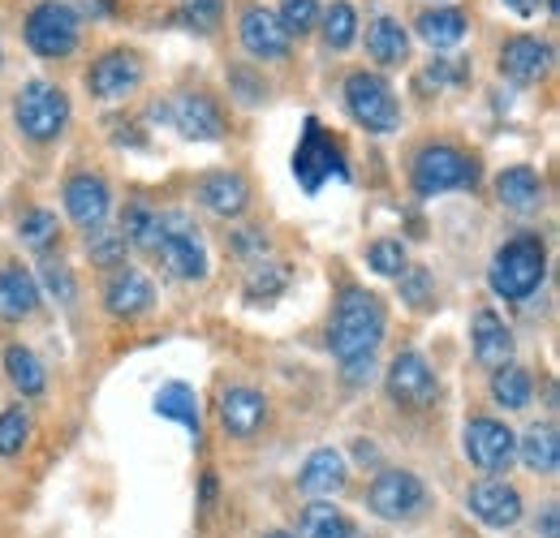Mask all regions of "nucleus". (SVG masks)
Returning a JSON list of instances; mask_svg holds the SVG:
<instances>
[{
  "label": "nucleus",
  "mask_w": 560,
  "mask_h": 538,
  "mask_svg": "<svg viewBox=\"0 0 560 538\" xmlns=\"http://www.w3.org/2000/svg\"><path fill=\"white\" fill-rule=\"evenodd\" d=\"M366 508L380 522H410L427 508V487L419 473L410 470H384L366 487Z\"/></svg>",
  "instance_id": "obj_9"
},
{
  "label": "nucleus",
  "mask_w": 560,
  "mask_h": 538,
  "mask_svg": "<svg viewBox=\"0 0 560 538\" xmlns=\"http://www.w3.org/2000/svg\"><path fill=\"white\" fill-rule=\"evenodd\" d=\"M35 306H39L35 276L22 268H0V319H4V324L26 319Z\"/></svg>",
  "instance_id": "obj_23"
},
{
  "label": "nucleus",
  "mask_w": 560,
  "mask_h": 538,
  "mask_svg": "<svg viewBox=\"0 0 560 538\" xmlns=\"http://www.w3.org/2000/svg\"><path fill=\"white\" fill-rule=\"evenodd\" d=\"M242 44L259 61H280L289 52V31L280 26L277 13H268V9L255 4V9L242 13Z\"/></svg>",
  "instance_id": "obj_18"
},
{
  "label": "nucleus",
  "mask_w": 560,
  "mask_h": 538,
  "mask_svg": "<svg viewBox=\"0 0 560 538\" xmlns=\"http://www.w3.org/2000/svg\"><path fill=\"white\" fill-rule=\"evenodd\" d=\"M39 276H44V284H48V293L61 302V306H73V293H78V284H73V276H70V268L66 264H44L39 268Z\"/></svg>",
  "instance_id": "obj_42"
},
{
  "label": "nucleus",
  "mask_w": 560,
  "mask_h": 538,
  "mask_svg": "<svg viewBox=\"0 0 560 538\" xmlns=\"http://www.w3.org/2000/svg\"><path fill=\"white\" fill-rule=\"evenodd\" d=\"M548 9H552V13H557V9H560V0H548Z\"/></svg>",
  "instance_id": "obj_48"
},
{
  "label": "nucleus",
  "mask_w": 560,
  "mask_h": 538,
  "mask_svg": "<svg viewBox=\"0 0 560 538\" xmlns=\"http://www.w3.org/2000/svg\"><path fill=\"white\" fill-rule=\"evenodd\" d=\"M495 199L504 202V207H513V211H535L544 202V182H539L535 168L513 164V168H504L495 177Z\"/></svg>",
  "instance_id": "obj_24"
},
{
  "label": "nucleus",
  "mask_w": 560,
  "mask_h": 538,
  "mask_svg": "<svg viewBox=\"0 0 560 538\" xmlns=\"http://www.w3.org/2000/svg\"><path fill=\"white\" fill-rule=\"evenodd\" d=\"M121 237H126V242H135L139 250H155V242H160V211H155L151 202L135 199L130 207H126Z\"/></svg>",
  "instance_id": "obj_32"
},
{
  "label": "nucleus",
  "mask_w": 560,
  "mask_h": 538,
  "mask_svg": "<svg viewBox=\"0 0 560 538\" xmlns=\"http://www.w3.org/2000/svg\"><path fill=\"white\" fill-rule=\"evenodd\" d=\"M168 113H173V126L186 138H195V142H215L224 134V117H220L215 100L203 95V91H182L168 104Z\"/></svg>",
  "instance_id": "obj_14"
},
{
  "label": "nucleus",
  "mask_w": 560,
  "mask_h": 538,
  "mask_svg": "<svg viewBox=\"0 0 560 538\" xmlns=\"http://www.w3.org/2000/svg\"><path fill=\"white\" fill-rule=\"evenodd\" d=\"M466 73H470V66L466 61H453V57H435L431 66H427V73H422V86H462L466 82Z\"/></svg>",
  "instance_id": "obj_41"
},
{
  "label": "nucleus",
  "mask_w": 560,
  "mask_h": 538,
  "mask_svg": "<svg viewBox=\"0 0 560 538\" xmlns=\"http://www.w3.org/2000/svg\"><path fill=\"white\" fill-rule=\"evenodd\" d=\"M26 44L31 52L48 57V61H61L78 48V13L61 0H44L31 9L26 17Z\"/></svg>",
  "instance_id": "obj_8"
},
{
  "label": "nucleus",
  "mask_w": 560,
  "mask_h": 538,
  "mask_svg": "<svg viewBox=\"0 0 560 538\" xmlns=\"http://www.w3.org/2000/svg\"><path fill=\"white\" fill-rule=\"evenodd\" d=\"M319 22V0H280V26L289 35H306Z\"/></svg>",
  "instance_id": "obj_39"
},
{
  "label": "nucleus",
  "mask_w": 560,
  "mask_h": 538,
  "mask_svg": "<svg viewBox=\"0 0 560 538\" xmlns=\"http://www.w3.org/2000/svg\"><path fill=\"white\" fill-rule=\"evenodd\" d=\"M298 482H302V491H306V495H315V500L341 495V491H346V482H350V461H346L337 448H315V453L302 461Z\"/></svg>",
  "instance_id": "obj_16"
},
{
  "label": "nucleus",
  "mask_w": 560,
  "mask_h": 538,
  "mask_svg": "<svg viewBox=\"0 0 560 538\" xmlns=\"http://www.w3.org/2000/svg\"><path fill=\"white\" fill-rule=\"evenodd\" d=\"M479 182V164L448 147V142H435V147H422L419 160H415V190L422 199H435V195H448V190H466Z\"/></svg>",
  "instance_id": "obj_6"
},
{
  "label": "nucleus",
  "mask_w": 560,
  "mask_h": 538,
  "mask_svg": "<svg viewBox=\"0 0 560 538\" xmlns=\"http://www.w3.org/2000/svg\"><path fill=\"white\" fill-rule=\"evenodd\" d=\"M500 69L513 78V82H539L548 69H552V44L535 39V35H513L504 48H500Z\"/></svg>",
  "instance_id": "obj_19"
},
{
  "label": "nucleus",
  "mask_w": 560,
  "mask_h": 538,
  "mask_svg": "<svg viewBox=\"0 0 560 538\" xmlns=\"http://www.w3.org/2000/svg\"><path fill=\"white\" fill-rule=\"evenodd\" d=\"M142 82V61L135 52H126V48H113V52H104L91 73H86V86H91V95H100V100H126L130 91H139Z\"/></svg>",
  "instance_id": "obj_13"
},
{
  "label": "nucleus",
  "mask_w": 560,
  "mask_h": 538,
  "mask_svg": "<svg viewBox=\"0 0 560 538\" xmlns=\"http://www.w3.org/2000/svg\"><path fill=\"white\" fill-rule=\"evenodd\" d=\"M4 371H9V379H13V388H18L22 397H39V393L48 388L44 362H39L31 349H22V344H9V349H4Z\"/></svg>",
  "instance_id": "obj_29"
},
{
  "label": "nucleus",
  "mask_w": 560,
  "mask_h": 538,
  "mask_svg": "<svg viewBox=\"0 0 560 538\" xmlns=\"http://www.w3.org/2000/svg\"><path fill=\"white\" fill-rule=\"evenodd\" d=\"M530 393H535V384H530V375L522 371V366H500V371H491V401L504 405V409H526L530 405Z\"/></svg>",
  "instance_id": "obj_31"
},
{
  "label": "nucleus",
  "mask_w": 560,
  "mask_h": 538,
  "mask_svg": "<svg viewBox=\"0 0 560 538\" xmlns=\"http://www.w3.org/2000/svg\"><path fill=\"white\" fill-rule=\"evenodd\" d=\"M284 284H289V268L277 264V259H268V264H255L250 280H246V293L259 302V297H277Z\"/></svg>",
  "instance_id": "obj_37"
},
{
  "label": "nucleus",
  "mask_w": 560,
  "mask_h": 538,
  "mask_svg": "<svg viewBox=\"0 0 560 538\" xmlns=\"http://www.w3.org/2000/svg\"><path fill=\"white\" fill-rule=\"evenodd\" d=\"M517 457L526 461V470H535V473H552L560 470V440H557V426L552 422H535L526 435H522V444H517Z\"/></svg>",
  "instance_id": "obj_26"
},
{
  "label": "nucleus",
  "mask_w": 560,
  "mask_h": 538,
  "mask_svg": "<svg viewBox=\"0 0 560 538\" xmlns=\"http://www.w3.org/2000/svg\"><path fill=\"white\" fill-rule=\"evenodd\" d=\"M220 13H224V0H182V22L203 35L220 26Z\"/></svg>",
  "instance_id": "obj_40"
},
{
  "label": "nucleus",
  "mask_w": 560,
  "mask_h": 538,
  "mask_svg": "<svg viewBox=\"0 0 560 538\" xmlns=\"http://www.w3.org/2000/svg\"><path fill=\"white\" fill-rule=\"evenodd\" d=\"M388 397L397 405H406V409H431L435 405L440 379H435V371L427 366L422 353L406 349V353L393 358V366H388Z\"/></svg>",
  "instance_id": "obj_11"
},
{
  "label": "nucleus",
  "mask_w": 560,
  "mask_h": 538,
  "mask_svg": "<svg viewBox=\"0 0 560 538\" xmlns=\"http://www.w3.org/2000/svg\"><path fill=\"white\" fill-rule=\"evenodd\" d=\"M264 538H293V535H284V530H277V535H264Z\"/></svg>",
  "instance_id": "obj_47"
},
{
  "label": "nucleus",
  "mask_w": 560,
  "mask_h": 538,
  "mask_svg": "<svg viewBox=\"0 0 560 538\" xmlns=\"http://www.w3.org/2000/svg\"><path fill=\"white\" fill-rule=\"evenodd\" d=\"M462 448L470 457V466L488 473H500L513 466L517 457V435L500 422V418H470L466 422V435H462Z\"/></svg>",
  "instance_id": "obj_10"
},
{
  "label": "nucleus",
  "mask_w": 560,
  "mask_h": 538,
  "mask_svg": "<svg viewBox=\"0 0 560 538\" xmlns=\"http://www.w3.org/2000/svg\"><path fill=\"white\" fill-rule=\"evenodd\" d=\"M535 535L560 538V504L557 500H548V504H544V513H539V522H535Z\"/></svg>",
  "instance_id": "obj_44"
},
{
  "label": "nucleus",
  "mask_w": 560,
  "mask_h": 538,
  "mask_svg": "<svg viewBox=\"0 0 560 538\" xmlns=\"http://www.w3.org/2000/svg\"><path fill=\"white\" fill-rule=\"evenodd\" d=\"M466 504H470V513H475L483 526H491V530H509V526L522 522V495H517V487H509L504 478H483V482H475L470 495H466Z\"/></svg>",
  "instance_id": "obj_12"
},
{
  "label": "nucleus",
  "mask_w": 560,
  "mask_h": 538,
  "mask_svg": "<svg viewBox=\"0 0 560 538\" xmlns=\"http://www.w3.org/2000/svg\"><path fill=\"white\" fill-rule=\"evenodd\" d=\"M86 246H91V259L95 264H121V255H126V237H121V229H104V224H95V229H86Z\"/></svg>",
  "instance_id": "obj_35"
},
{
  "label": "nucleus",
  "mask_w": 560,
  "mask_h": 538,
  "mask_svg": "<svg viewBox=\"0 0 560 538\" xmlns=\"http://www.w3.org/2000/svg\"><path fill=\"white\" fill-rule=\"evenodd\" d=\"M13 121L31 142H52L70 126V100L52 82H26L13 100Z\"/></svg>",
  "instance_id": "obj_3"
},
{
  "label": "nucleus",
  "mask_w": 560,
  "mask_h": 538,
  "mask_svg": "<svg viewBox=\"0 0 560 538\" xmlns=\"http://www.w3.org/2000/svg\"><path fill=\"white\" fill-rule=\"evenodd\" d=\"M353 35H358V13H353V4L337 0L324 13V39H328V48H350Z\"/></svg>",
  "instance_id": "obj_34"
},
{
  "label": "nucleus",
  "mask_w": 560,
  "mask_h": 538,
  "mask_svg": "<svg viewBox=\"0 0 560 538\" xmlns=\"http://www.w3.org/2000/svg\"><path fill=\"white\" fill-rule=\"evenodd\" d=\"M298 526H302V538H366L362 526L350 513H341L337 504H306Z\"/></svg>",
  "instance_id": "obj_27"
},
{
  "label": "nucleus",
  "mask_w": 560,
  "mask_h": 538,
  "mask_svg": "<svg viewBox=\"0 0 560 538\" xmlns=\"http://www.w3.org/2000/svg\"><path fill=\"white\" fill-rule=\"evenodd\" d=\"M346 108L366 134H393L401 126V108H397L393 86L380 73H366V69L346 78Z\"/></svg>",
  "instance_id": "obj_5"
},
{
  "label": "nucleus",
  "mask_w": 560,
  "mask_h": 538,
  "mask_svg": "<svg viewBox=\"0 0 560 538\" xmlns=\"http://www.w3.org/2000/svg\"><path fill=\"white\" fill-rule=\"evenodd\" d=\"M504 4H509L517 17H530V13H539V0H504Z\"/></svg>",
  "instance_id": "obj_46"
},
{
  "label": "nucleus",
  "mask_w": 560,
  "mask_h": 538,
  "mask_svg": "<svg viewBox=\"0 0 560 538\" xmlns=\"http://www.w3.org/2000/svg\"><path fill=\"white\" fill-rule=\"evenodd\" d=\"M78 9L73 13H91V17H108L113 13V0H73Z\"/></svg>",
  "instance_id": "obj_45"
},
{
  "label": "nucleus",
  "mask_w": 560,
  "mask_h": 538,
  "mask_svg": "<svg viewBox=\"0 0 560 538\" xmlns=\"http://www.w3.org/2000/svg\"><path fill=\"white\" fill-rule=\"evenodd\" d=\"M199 202L208 207L211 215L233 220V215H242V211H246V202H250V186H246L237 173H208V177L199 182Z\"/></svg>",
  "instance_id": "obj_22"
},
{
  "label": "nucleus",
  "mask_w": 560,
  "mask_h": 538,
  "mask_svg": "<svg viewBox=\"0 0 560 538\" xmlns=\"http://www.w3.org/2000/svg\"><path fill=\"white\" fill-rule=\"evenodd\" d=\"M384 328H388L384 302L375 293H366V289H346L341 302H337V315H332L328 344L346 366V362H358V358H375Z\"/></svg>",
  "instance_id": "obj_1"
},
{
  "label": "nucleus",
  "mask_w": 560,
  "mask_h": 538,
  "mask_svg": "<svg viewBox=\"0 0 560 538\" xmlns=\"http://www.w3.org/2000/svg\"><path fill=\"white\" fill-rule=\"evenodd\" d=\"M26 435H31V418L22 409L0 413V457H18L22 444H26Z\"/></svg>",
  "instance_id": "obj_38"
},
{
  "label": "nucleus",
  "mask_w": 560,
  "mask_h": 538,
  "mask_svg": "<svg viewBox=\"0 0 560 538\" xmlns=\"http://www.w3.org/2000/svg\"><path fill=\"white\" fill-rule=\"evenodd\" d=\"M220 422H224L229 435L250 440L268 422V397L259 388H246V384L224 388V397H220Z\"/></svg>",
  "instance_id": "obj_15"
},
{
  "label": "nucleus",
  "mask_w": 560,
  "mask_h": 538,
  "mask_svg": "<svg viewBox=\"0 0 560 538\" xmlns=\"http://www.w3.org/2000/svg\"><path fill=\"white\" fill-rule=\"evenodd\" d=\"M366 52H371V61H380V66H401V61L410 57V35H406V26H401L397 17H375V22L366 26Z\"/></svg>",
  "instance_id": "obj_25"
},
{
  "label": "nucleus",
  "mask_w": 560,
  "mask_h": 538,
  "mask_svg": "<svg viewBox=\"0 0 560 538\" xmlns=\"http://www.w3.org/2000/svg\"><path fill=\"white\" fill-rule=\"evenodd\" d=\"M470 340H475V358H479L488 371H500V366L513 362V332H509V324H504L495 311H479V315H475Z\"/></svg>",
  "instance_id": "obj_21"
},
{
  "label": "nucleus",
  "mask_w": 560,
  "mask_h": 538,
  "mask_svg": "<svg viewBox=\"0 0 560 538\" xmlns=\"http://www.w3.org/2000/svg\"><path fill=\"white\" fill-rule=\"evenodd\" d=\"M155 255H160L164 271L177 276V280H203L208 276V246L195 233V224H190L186 211H160Z\"/></svg>",
  "instance_id": "obj_4"
},
{
  "label": "nucleus",
  "mask_w": 560,
  "mask_h": 538,
  "mask_svg": "<svg viewBox=\"0 0 560 538\" xmlns=\"http://www.w3.org/2000/svg\"><path fill=\"white\" fill-rule=\"evenodd\" d=\"M151 302H155V289H151V280L135 268H121L108 276V289H104V306H108V315H117V319H135L142 311H151Z\"/></svg>",
  "instance_id": "obj_20"
},
{
  "label": "nucleus",
  "mask_w": 560,
  "mask_h": 538,
  "mask_svg": "<svg viewBox=\"0 0 560 538\" xmlns=\"http://www.w3.org/2000/svg\"><path fill=\"white\" fill-rule=\"evenodd\" d=\"M544 276H548V250H544V242L530 237V233L504 242L488 268L491 289H495L500 297H509V302H526V297L544 284Z\"/></svg>",
  "instance_id": "obj_2"
},
{
  "label": "nucleus",
  "mask_w": 560,
  "mask_h": 538,
  "mask_svg": "<svg viewBox=\"0 0 560 538\" xmlns=\"http://www.w3.org/2000/svg\"><path fill=\"white\" fill-rule=\"evenodd\" d=\"M419 35L431 48H453L466 39V13L462 9H427L419 17Z\"/></svg>",
  "instance_id": "obj_30"
},
{
  "label": "nucleus",
  "mask_w": 560,
  "mask_h": 538,
  "mask_svg": "<svg viewBox=\"0 0 560 538\" xmlns=\"http://www.w3.org/2000/svg\"><path fill=\"white\" fill-rule=\"evenodd\" d=\"M366 264L371 271H380V276H401V271L410 268V259H406V246L397 242V237H384V242H375L371 250H366Z\"/></svg>",
  "instance_id": "obj_36"
},
{
  "label": "nucleus",
  "mask_w": 560,
  "mask_h": 538,
  "mask_svg": "<svg viewBox=\"0 0 560 538\" xmlns=\"http://www.w3.org/2000/svg\"><path fill=\"white\" fill-rule=\"evenodd\" d=\"M108 186H104V177H95V173H73L70 182H66V211H70V220L78 229H95V224H104V215H108Z\"/></svg>",
  "instance_id": "obj_17"
},
{
  "label": "nucleus",
  "mask_w": 560,
  "mask_h": 538,
  "mask_svg": "<svg viewBox=\"0 0 560 538\" xmlns=\"http://www.w3.org/2000/svg\"><path fill=\"white\" fill-rule=\"evenodd\" d=\"M57 233H61V224H57V215H52L48 207L26 211V215H22V224H18V237H22V246H31V250L52 246V242H57Z\"/></svg>",
  "instance_id": "obj_33"
},
{
  "label": "nucleus",
  "mask_w": 560,
  "mask_h": 538,
  "mask_svg": "<svg viewBox=\"0 0 560 538\" xmlns=\"http://www.w3.org/2000/svg\"><path fill=\"white\" fill-rule=\"evenodd\" d=\"M155 413L160 418H173V422H182L195 440H199V431H203V418H199V397H195V388L190 384H164L160 393H155Z\"/></svg>",
  "instance_id": "obj_28"
},
{
  "label": "nucleus",
  "mask_w": 560,
  "mask_h": 538,
  "mask_svg": "<svg viewBox=\"0 0 560 538\" xmlns=\"http://www.w3.org/2000/svg\"><path fill=\"white\" fill-rule=\"evenodd\" d=\"M397 284H401V297L410 306H427L431 302V271L427 268H406L397 276Z\"/></svg>",
  "instance_id": "obj_43"
},
{
  "label": "nucleus",
  "mask_w": 560,
  "mask_h": 538,
  "mask_svg": "<svg viewBox=\"0 0 560 538\" xmlns=\"http://www.w3.org/2000/svg\"><path fill=\"white\" fill-rule=\"evenodd\" d=\"M293 173H298V182H302L306 195H319L328 177H341V182L350 177L346 164H341V147L324 134V126H319L315 117H306L302 142H298V151H293Z\"/></svg>",
  "instance_id": "obj_7"
}]
</instances>
